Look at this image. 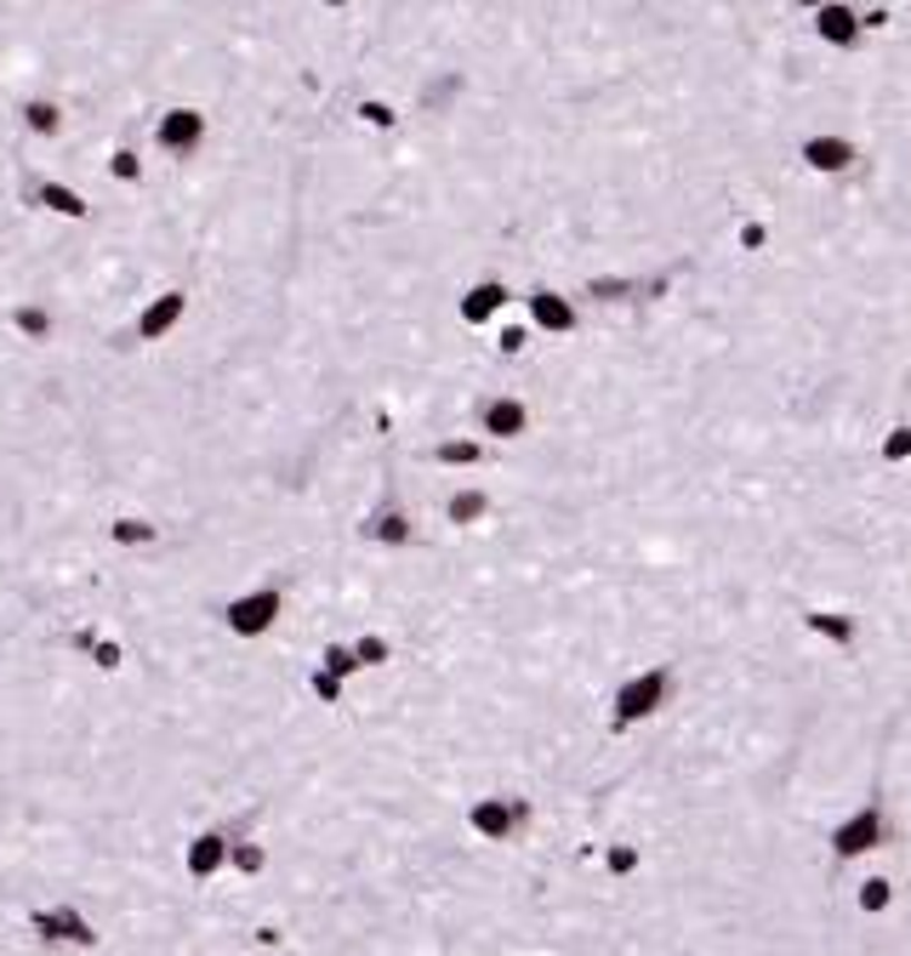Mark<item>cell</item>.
<instances>
[{"instance_id":"obj_1","label":"cell","mask_w":911,"mask_h":956,"mask_svg":"<svg viewBox=\"0 0 911 956\" xmlns=\"http://www.w3.org/2000/svg\"><path fill=\"white\" fill-rule=\"evenodd\" d=\"M684 678H679V666L673 660H644L633 666V673H621L604 695V711H610V724L615 729H638V724H655V717L673 711Z\"/></svg>"},{"instance_id":"obj_2","label":"cell","mask_w":911,"mask_h":956,"mask_svg":"<svg viewBox=\"0 0 911 956\" xmlns=\"http://www.w3.org/2000/svg\"><path fill=\"white\" fill-rule=\"evenodd\" d=\"M889 837H894V820H889V808L883 803H854V808H843V815L826 826V854L838 859V866H867L872 854H883L889 848Z\"/></svg>"},{"instance_id":"obj_3","label":"cell","mask_w":911,"mask_h":956,"mask_svg":"<svg viewBox=\"0 0 911 956\" xmlns=\"http://www.w3.org/2000/svg\"><path fill=\"white\" fill-rule=\"evenodd\" d=\"M467 427L491 445H524L536 434V405L513 388H485L467 399Z\"/></svg>"},{"instance_id":"obj_4","label":"cell","mask_w":911,"mask_h":956,"mask_svg":"<svg viewBox=\"0 0 911 956\" xmlns=\"http://www.w3.org/2000/svg\"><path fill=\"white\" fill-rule=\"evenodd\" d=\"M518 308H524V319H531V330L542 342H570V337H582V325H587V308L575 302L564 285H547V279H524Z\"/></svg>"},{"instance_id":"obj_5","label":"cell","mask_w":911,"mask_h":956,"mask_svg":"<svg viewBox=\"0 0 911 956\" xmlns=\"http://www.w3.org/2000/svg\"><path fill=\"white\" fill-rule=\"evenodd\" d=\"M792 160H798L809 177L838 182V177H849L860 160H867V142H860L854 131H843V126H821V131H803V137H798Z\"/></svg>"},{"instance_id":"obj_6","label":"cell","mask_w":911,"mask_h":956,"mask_svg":"<svg viewBox=\"0 0 911 956\" xmlns=\"http://www.w3.org/2000/svg\"><path fill=\"white\" fill-rule=\"evenodd\" d=\"M518 302V285L513 279H502V273H478V279H467L462 291H456V325L462 330H496L502 319H507V308Z\"/></svg>"},{"instance_id":"obj_7","label":"cell","mask_w":911,"mask_h":956,"mask_svg":"<svg viewBox=\"0 0 911 956\" xmlns=\"http://www.w3.org/2000/svg\"><path fill=\"white\" fill-rule=\"evenodd\" d=\"M279 615H285V587H279V581H263V587H251V592H239V598H228V609H222V620H228L234 638H268V633L279 627Z\"/></svg>"},{"instance_id":"obj_8","label":"cell","mask_w":911,"mask_h":956,"mask_svg":"<svg viewBox=\"0 0 911 956\" xmlns=\"http://www.w3.org/2000/svg\"><path fill=\"white\" fill-rule=\"evenodd\" d=\"M809 34L814 46H826V52L849 58L867 46V18H860V0H826L821 12H809Z\"/></svg>"},{"instance_id":"obj_9","label":"cell","mask_w":911,"mask_h":956,"mask_svg":"<svg viewBox=\"0 0 911 956\" xmlns=\"http://www.w3.org/2000/svg\"><path fill=\"white\" fill-rule=\"evenodd\" d=\"M434 512L439 524H450V530H485V524L496 518V490L485 485V478H467V485H450L434 496Z\"/></svg>"},{"instance_id":"obj_10","label":"cell","mask_w":911,"mask_h":956,"mask_svg":"<svg viewBox=\"0 0 911 956\" xmlns=\"http://www.w3.org/2000/svg\"><path fill=\"white\" fill-rule=\"evenodd\" d=\"M798 627H803L814 644H826L832 655L860 649V615H854L849 604H798Z\"/></svg>"},{"instance_id":"obj_11","label":"cell","mask_w":911,"mask_h":956,"mask_svg":"<svg viewBox=\"0 0 911 956\" xmlns=\"http://www.w3.org/2000/svg\"><path fill=\"white\" fill-rule=\"evenodd\" d=\"M34 934L52 939V945H80V950L98 945V928H91L75 905H46V912H34Z\"/></svg>"},{"instance_id":"obj_12","label":"cell","mask_w":911,"mask_h":956,"mask_svg":"<svg viewBox=\"0 0 911 956\" xmlns=\"http://www.w3.org/2000/svg\"><path fill=\"white\" fill-rule=\"evenodd\" d=\"M894 899H900L894 872H860V877L849 883V905H854L860 917H872V923H883V917L894 912Z\"/></svg>"},{"instance_id":"obj_13","label":"cell","mask_w":911,"mask_h":956,"mask_svg":"<svg viewBox=\"0 0 911 956\" xmlns=\"http://www.w3.org/2000/svg\"><path fill=\"white\" fill-rule=\"evenodd\" d=\"M644 872V848L633 837H598V877L604 883H633Z\"/></svg>"},{"instance_id":"obj_14","label":"cell","mask_w":911,"mask_h":956,"mask_svg":"<svg viewBox=\"0 0 911 956\" xmlns=\"http://www.w3.org/2000/svg\"><path fill=\"white\" fill-rule=\"evenodd\" d=\"M160 149H171V155H195L200 142H206V114L200 109H171V114H160Z\"/></svg>"},{"instance_id":"obj_15","label":"cell","mask_w":911,"mask_h":956,"mask_svg":"<svg viewBox=\"0 0 911 956\" xmlns=\"http://www.w3.org/2000/svg\"><path fill=\"white\" fill-rule=\"evenodd\" d=\"M228 848H234V831H200L195 843H188V859H182L188 877H195V883H211V877L228 866Z\"/></svg>"},{"instance_id":"obj_16","label":"cell","mask_w":911,"mask_h":956,"mask_svg":"<svg viewBox=\"0 0 911 956\" xmlns=\"http://www.w3.org/2000/svg\"><path fill=\"white\" fill-rule=\"evenodd\" d=\"M182 313H188V297H182V291H166V297H155L149 308H142V319H137V337H142V342H160V337H166V330H171Z\"/></svg>"},{"instance_id":"obj_17","label":"cell","mask_w":911,"mask_h":956,"mask_svg":"<svg viewBox=\"0 0 911 956\" xmlns=\"http://www.w3.org/2000/svg\"><path fill=\"white\" fill-rule=\"evenodd\" d=\"M730 239H735V251H741V257H763V251L775 246V222L763 217V211H741V217H735V228H730Z\"/></svg>"},{"instance_id":"obj_18","label":"cell","mask_w":911,"mask_h":956,"mask_svg":"<svg viewBox=\"0 0 911 956\" xmlns=\"http://www.w3.org/2000/svg\"><path fill=\"white\" fill-rule=\"evenodd\" d=\"M878 461L883 467H911V416H894L878 434Z\"/></svg>"},{"instance_id":"obj_19","label":"cell","mask_w":911,"mask_h":956,"mask_svg":"<svg viewBox=\"0 0 911 956\" xmlns=\"http://www.w3.org/2000/svg\"><path fill=\"white\" fill-rule=\"evenodd\" d=\"M354 120L370 126V131H382V137L399 131V109H394L388 98H359V103H354Z\"/></svg>"},{"instance_id":"obj_20","label":"cell","mask_w":911,"mask_h":956,"mask_svg":"<svg viewBox=\"0 0 911 956\" xmlns=\"http://www.w3.org/2000/svg\"><path fill=\"white\" fill-rule=\"evenodd\" d=\"M228 866H234L239 877H257V872H268V848H263V843H251L246 831H234V848H228Z\"/></svg>"},{"instance_id":"obj_21","label":"cell","mask_w":911,"mask_h":956,"mask_svg":"<svg viewBox=\"0 0 911 956\" xmlns=\"http://www.w3.org/2000/svg\"><path fill=\"white\" fill-rule=\"evenodd\" d=\"M354 655H359L365 673H382V666L394 660V638H388V633H359V638H354Z\"/></svg>"},{"instance_id":"obj_22","label":"cell","mask_w":911,"mask_h":956,"mask_svg":"<svg viewBox=\"0 0 911 956\" xmlns=\"http://www.w3.org/2000/svg\"><path fill=\"white\" fill-rule=\"evenodd\" d=\"M319 666H325L330 678H343V684L365 673V666H359V655H354V644H325V649H319Z\"/></svg>"},{"instance_id":"obj_23","label":"cell","mask_w":911,"mask_h":956,"mask_svg":"<svg viewBox=\"0 0 911 956\" xmlns=\"http://www.w3.org/2000/svg\"><path fill=\"white\" fill-rule=\"evenodd\" d=\"M109 536H115V547H155L160 541V530L149 518H120V524H109Z\"/></svg>"},{"instance_id":"obj_24","label":"cell","mask_w":911,"mask_h":956,"mask_svg":"<svg viewBox=\"0 0 911 956\" xmlns=\"http://www.w3.org/2000/svg\"><path fill=\"white\" fill-rule=\"evenodd\" d=\"M308 695H314L319 706H343V695H348V684H343V678H330V673H325V666H314V673H308Z\"/></svg>"},{"instance_id":"obj_25","label":"cell","mask_w":911,"mask_h":956,"mask_svg":"<svg viewBox=\"0 0 911 956\" xmlns=\"http://www.w3.org/2000/svg\"><path fill=\"white\" fill-rule=\"evenodd\" d=\"M40 200H46V211H69V217L86 211L80 195H75V188H63V182H40Z\"/></svg>"},{"instance_id":"obj_26","label":"cell","mask_w":911,"mask_h":956,"mask_svg":"<svg viewBox=\"0 0 911 956\" xmlns=\"http://www.w3.org/2000/svg\"><path fill=\"white\" fill-rule=\"evenodd\" d=\"M23 126L40 131V137H52V131H58V103H29V109H23Z\"/></svg>"},{"instance_id":"obj_27","label":"cell","mask_w":911,"mask_h":956,"mask_svg":"<svg viewBox=\"0 0 911 956\" xmlns=\"http://www.w3.org/2000/svg\"><path fill=\"white\" fill-rule=\"evenodd\" d=\"M18 330H23V337H46V330H52V319H46L40 308H18Z\"/></svg>"},{"instance_id":"obj_28","label":"cell","mask_w":911,"mask_h":956,"mask_svg":"<svg viewBox=\"0 0 911 956\" xmlns=\"http://www.w3.org/2000/svg\"><path fill=\"white\" fill-rule=\"evenodd\" d=\"M91 655H98L103 673H115V666H120V644H91Z\"/></svg>"},{"instance_id":"obj_29","label":"cell","mask_w":911,"mask_h":956,"mask_svg":"<svg viewBox=\"0 0 911 956\" xmlns=\"http://www.w3.org/2000/svg\"><path fill=\"white\" fill-rule=\"evenodd\" d=\"M786 7H792L798 18H809V12H821V7H826V0H786Z\"/></svg>"},{"instance_id":"obj_30","label":"cell","mask_w":911,"mask_h":956,"mask_svg":"<svg viewBox=\"0 0 911 956\" xmlns=\"http://www.w3.org/2000/svg\"><path fill=\"white\" fill-rule=\"evenodd\" d=\"M319 7H325V12H348V7H354V0H319Z\"/></svg>"}]
</instances>
